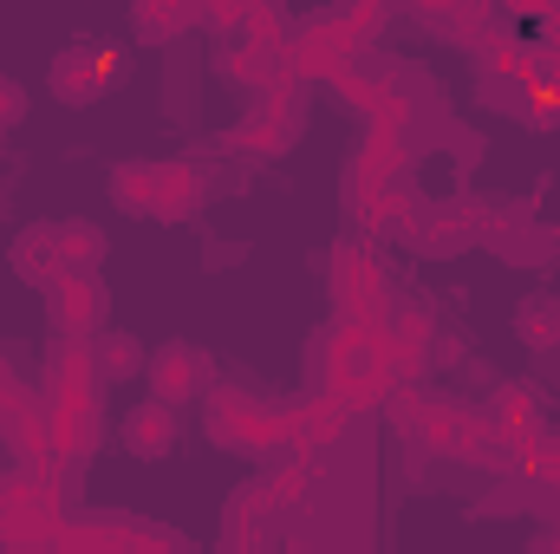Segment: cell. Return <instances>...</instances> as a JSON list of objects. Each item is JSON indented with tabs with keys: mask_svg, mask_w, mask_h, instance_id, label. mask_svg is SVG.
I'll return each instance as SVG.
<instances>
[{
	"mask_svg": "<svg viewBox=\"0 0 560 554\" xmlns=\"http://www.w3.org/2000/svg\"><path fill=\"white\" fill-rule=\"evenodd\" d=\"M98 313H105V287L92 275L52 280V320H59V333H92Z\"/></svg>",
	"mask_w": 560,
	"mask_h": 554,
	"instance_id": "3",
	"label": "cell"
},
{
	"mask_svg": "<svg viewBox=\"0 0 560 554\" xmlns=\"http://www.w3.org/2000/svg\"><path fill=\"white\" fill-rule=\"evenodd\" d=\"M280 430H287V417L275 405H261V399H242V392L209 399V437L229 443V450H268Z\"/></svg>",
	"mask_w": 560,
	"mask_h": 554,
	"instance_id": "1",
	"label": "cell"
},
{
	"mask_svg": "<svg viewBox=\"0 0 560 554\" xmlns=\"http://www.w3.org/2000/svg\"><path fill=\"white\" fill-rule=\"evenodd\" d=\"M20 112H26V92L20 85H0V125H13Z\"/></svg>",
	"mask_w": 560,
	"mask_h": 554,
	"instance_id": "10",
	"label": "cell"
},
{
	"mask_svg": "<svg viewBox=\"0 0 560 554\" xmlns=\"http://www.w3.org/2000/svg\"><path fill=\"white\" fill-rule=\"evenodd\" d=\"M125 450H131V457H163V450H176V417H170V405H143V412L125 417Z\"/></svg>",
	"mask_w": 560,
	"mask_h": 554,
	"instance_id": "6",
	"label": "cell"
},
{
	"mask_svg": "<svg viewBox=\"0 0 560 554\" xmlns=\"http://www.w3.org/2000/svg\"><path fill=\"white\" fill-rule=\"evenodd\" d=\"M489 222H482V209L476 203H443L430 222H418V242L423 249H436V255H450V249H463L469 235H482Z\"/></svg>",
	"mask_w": 560,
	"mask_h": 554,
	"instance_id": "4",
	"label": "cell"
},
{
	"mask_svg": "<svg viewBox=\"0 0 560 554\" xmlns=\"http://www.w3.org/2000/svg\"><path fill=\"white\" fill-rule=\"evenodd\" d=\"M515 326H522L528 346H560V300H528Z\"/></svg>",
	"mask_w": 560,
	"mask_h": 554,
	"instance_id": "7",
	"label": "cell"
},
{
	"mask_svg": "<svg viewBox=\"0 0 560 554\" xmlns=\"http://www.w3.org/2000/svg\"><path fill=\"white\" fill-rule=\"evenodd\" d=\"M163 33H183V13H156V7H138V39H163Z\"/></svg>",
	"mask_w": 560,
	"mask_h": 554,
	"instance_id": "9",
	"label": "cell"
},
{
	"mask_svg": "<svg viewBox=\"0 0 560 554\" xmlns=\"http://www.w3.org/2000/svg\"><path fill=\"white\" fill-rule=\"evenodd\" d=\"M118 72V59H98L92 66V53H59V66H52V92L59 99H72V105H85V99H98V85Z\"/></svg>",
	"mask_w": 560,
	"mask_h": 554,
	"instance_id": "5",
	"label": "cell"
},
{
	"mask_svg": "<svg viewBox=\"0 0 560 554\" xmlns=\"http://www.w3.org/2000/svg\"><path fill=\"white\" fill-rule=\"evenodd\" d=\"M150 379H156V405H183V399L209 392V359L196 346H163L150 359Z\"/></svg>",
	"mask_w": 560,
	"mask_h": 554,
	"instance_id": "2",
	"label": "cell"
},
{
	"mask_svg": "<svg viewBox=\"0 0 560 554\" xmlns=\"http://www.w3.org/2000/svg\"><path fill=\"white\" fill-rule=\"evenodd\" d=\"M143 372V346L138 339H105V379H131Z\"/></svg>",
	"mask_w": 560,
	"mask_h": 554,
	"instance_id": "8",
	"label": "cell"
}]
</instances>
